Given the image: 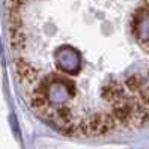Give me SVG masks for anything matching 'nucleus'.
<instances>
[{"instance_id":"obj_1","label":"nucleus","mask_w":149,"mask_h":149,"mask_svg":"<svg viewBox=\"0 0 149 149\" xmlns=\"http://www.w3.org/2000/svg\"><path fill=\"white\" fill-rule=\"evenodd\" d=\"M9 120H11V124H12V130H14V133H15V137L20 139V130H18V124H17L15 116H11Z\"/></svg>"}]
</instances>
